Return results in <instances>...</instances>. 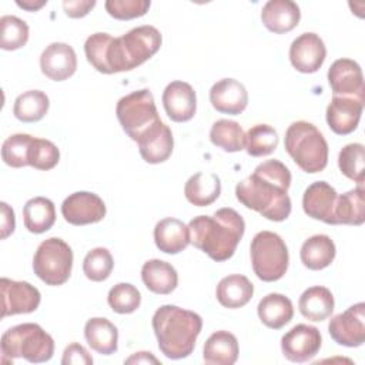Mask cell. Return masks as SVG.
Segmentation results:
<instances>
[{"label":"cell","instance_id":"45","mask_svg":"<svg viewBox=\"0 0 365 365\" xmlns=\"http://www.w3.org/2000/svg\"><path fill=\"white\" fill-rule=\"evenodd\" d=\"M61 364L63 365H91L93 358L83 345L73 342L66 346L63 352Z\"/></svg>","mask_w":365,"mask_h":365},{"label":"cell","instance_id":"12","mask_svg":"<svg viewBox=\"0 0 365 365\" xmlns=\"http://www.w3.org/2000/svg\"><path fill=\"white\" fill-rule=\"evenodd\" d=\"M321 334L317 327L298 324L281 338L284 356L291 362H307L312 359L321 348Z\"/></svg>","mask_w":365,"mask_h":365},{"label":"cell","instance_id":"37","mask_svg":"<svg viewBox=\"0 0 365 365\" xmlns=\"http://www.w3.org/2000/svg\"><path fill=\"white\" fill-rule=\"evenodd\" d=\"M278 134L268 124H255L245 134V150L252 157H264L275 151Z\"/></svg>","mask_w":365,"mask_h":365},{"label":"cell","instance_id":"43","mask_svg":"<svg viewBox=\"0 0 365 365\" xmlns=\"http://www.w3.org/2000/svg\"><path fill=\"white\" fill-rule=\"evenodd\" d=\"M60 160V151L54 143L46 138H36L31 143L29 151V165L36 170L47 171L57 165Z\"/></svg>","mask_w":365,"mask_h":365},{"label":"cell","instance_id":"39","mask_svg":"<svg viewBox=\"0 0 365 365\" xmlns=\"http://www.w3.org/2000/svg\"><path fill=\"white\" fill-rule=\"evenodd\" d=\"M29 40V26L16 16L0 17V47L11 51L26 46Z\"/></svg>","mask_w":365,"mask_h":365},{"label":"cell","instance_id":"48","mask_svg":"<svg viewBox=\"0 0 365 365\" xmlns=\"http://www.w3.org/2000/svg\"><path fill=\"white\" fill-rule=\"evenodd\" d=\"M158 364L160 361L151 352H137L125 359V364Z\"/></svg>","mask_w":365,"mask_h":365},{"label":"cell","instance_id":"3","mask_svg":"<svg viewBox=\"0 0 365 365\" xmlns=\"http://www.w3.org/2000/svg\"><path fill=\"white\" fill-rule=\"evenodd\" d=\"M202 319L175 305H161L153 315V329L160 351L170 359L187 358L195 346Z\"/></svg>","mask_w":365,"mask_h":365},{"label":"cell","instance_id":"24","mask_svg":"<svg viewBox=\"0 0 365 365\" xmlns=\"http://www.w3.org/2000/svg\"><path fill=\"white\" fill-rule=\"evenodd\" d=\"M141 279L147 289L158 295L171 294L178 284L175 268L163 259H148L141 268Z\"/></svg>","mask_w":365,"mask_h":365},{"label":"cell","instance_id":"14","mask_svg":"<svg viewBox=\"0 0 365 365\" xmlns=\"http://www.w3.org/2000/svg\"><path fill=\"white\" fill-rule=\"evenodd\" d=\"M327 57L322 38L315 33H302L289 47V61L299 73H315L321 68Z\"/></svg>","mask_w":365,"mask_h":365},{"label":"cell","instance_id":"28","mask_svg":"<svg viewBox=\"0 0 365 365\" xmlns=\"http://www.w3.org/2000/svg\"><path fill=\"white\" fill-rule=\"evenodd\" d=\"M221 194V181L215 173H195L184 187V195L192 205L207 207Z\"/></svg>","mask_w":365,"mask_h":365},{"label":"cell","instance_id":"35","mask_svg":"<svg viewBox=\"0 0 365 365\" xmlns=\"http://www.w3.org/2000/svg\"><path fill=\"white\" fill-rule=\"evenodd\" d=\"M210 141L227 153H237L245 148V133L237 121L221 118L212 124Z\"/></svg>","mask_w":365,"mask_h":365},{"label":"cell","instance_id":"2","mask_svg":"<svg viewBox=\"0 0 365 365\" xmlns=\"http://www.w3.org/2000/svg\"><path fill=\"white\" fill-rule=\"evenodd\" d=\"M190 242L211 259H230L241 241L245 222L232 208H220L212 215H198L188 222Z\"/></svg>","mask_w":365,"mask_h":365},{"label":"cell","instance_id":"21","mask_svg":"<svg viewBox=\"0 0 365 365\" xmlns=\"http://www.w3.org/2000/svg\"><path fill=\"white\" fill-rule=\"evenodd\" d=\"M301 11L292 0H269L261 10L262 24L275 34H284L299 23Z\"/></svg>","mask_w":365,"mask_h":365},{"label":"cell","instance_id":"6","mask_svg":"<svg viewBox=\"0 0 365 365\" xmlns=\"http://www.w3.org/2000/svg\"><path fill=\"white\" fill-rule=\"evenodd\" d=\"M3 358H24L29 362L40 364L51 359L54 341L38 324L26 322L9 328L0 341Z\"/></svg>","mask_w":365,"mask_h":365},{"label":"cell","instance_id":"5","mask_svg":"<svg viewBox=\"0 0 365 365\" xmlns=\"http://www.w3.org/2000/svg\"><path fill=\"white\" fill-rule=\"evenodd\" d=\"M284 145L294 163L308 174L321 173L328 164V143L308 121H294L285 131Z\"/></svg>","mask_w":365,"mask_h":365},{"label":"cell","instance_id":"7","mask_svg":"<svg viewBox=\"0 0 365 365\" xmlns=\"http://www.w3.org/2000/svg\"><path fill=\"white\" fill-rule=\"evenodd\" d=\"M115 114L125 134L135 143L163 123L148 88L121 97L117 103Z\"/></svg>","mask_w":365,"mask_h":365},{"label":"cell","instance_id":"23","mask_svg":"<svg viewBox=\"0 0 365 365\" xmlns=\"http://www.w3.org/2000/svg\"><path fill=\"white\" fill-rule=\"evenodd\" d=\"M238 341L228 331H217L208 336L202 349V359L208 365H232L238 359Z\"/></svg>","mask_w":365,"mask_h":365},{"label":"cell","instance_id":"4","mask_svg":"<svg viewBox=\"0 0 365 365\" xmlns=\"http://www.w3.org/2000/svg\"><path fill=\"white\" fill-rule=\"evenodd\" d=\"M161 33L154 26H138L121 37H113L108 50L110 73L130 71L148 58L161 47Z\"/></svg>","mask_w":365,"mask_h":365},{"label":"cell","instance_id":"16","mask_svg":"<svg viewBox=\"0 0 365 365\" xmlns=\"http://www.w3.org/2000/svg\"><path fill=\"white\" fill-rule=\"evenodd\" d=\"M364 98L334 96L327 107V123L339 135L351 134L356 130L364 110Z\"/></svg>","mask_w":365,"mask_h":365},{"label":"cell","instance_id":"1","mask_svg":"<svg viewBox=\"0 0 365 365\" xmlns=\"http://www.w3.org/2000/svg\"><path fill=\"white\" fill-rule=\"evenodd\" d=\"M291 185L288 167L278 160H267L235 187L237 200L269 221H284L291 214Z\"/></svg>","mask_w":365,"mask_h":365},{"label":"cell","instance_id":"32","mask_svg":"<svg viewBox=\"0 0 365 365\" xmlns=\"http://www.w3.org/2000/svg\"><path fill=\"white\" fill-rule=\"evenodd\" d=\"M364 184L338 195L334 225H361L365 221V201H364Z\"/></svg>","mask_w":365,"mask_h":365},{"label":"cell","instance_id":"25","mask_svg":"<svg viewBox=\"0 0 365 365\" xmlns=\"http://www.w3.org/2000/svg\"><path fill=\"white\" fill-rule=\"evenodd\" d=\"M140 154L150 164H160L170 158L174 147V138L170 127L161 123L153 131L137 141Z\"/></svg>","mask_w":365,"mask_h":365},{"label":"cell","instance_id":"46","mask_svg":"<svg viewBox=\"0 0 365 365\" xmlns=\"http://www.w3.org/2000/svg\"><path fill=\"white\" fill-rule=\"evenodd\" d=\"M96 6V0H66L63 1V9L66 14L71 19H81L88 14V11Z\"/></svg>","mask_w":365,"mask_h":365},{"label":"cell","instance_id":"41","mask_svg":"<svg viewBox=\"0 0 365 365\" xmlns=\"http://www.w3.org/2000/svg\"><path fill=\"white\" fill-rule=\"evenodd\" d=\"M107 302L117 314H131L140 307L141 294L133 284L120 282L108 291Z\"/></svg>","mask_w":365,"mask_h":365},{"label":"cell","instance_id":"36","mask_svg":"<svg viewBox=\"0 0 365 365\" xmlns=\"http://www.w3.org/2000/svg\"><path fill=\"white\" fill-rule=\"evenodd\" d=\"M338 167L341 173L358 182L364 184L365 180V148L361 143L346 144L338 154Z\"/></svg>","mask_w":365,"mask_h":365},{"label":"cell","instance_id":"26","mask_svg":"<svg viewBox=\"0 0 365 365\" xmlns=\"http://www.w3.org/2000/svg\"><path fill=\"white\" fill-rule=\"evenodd\" d=\"M254 295V285L252 282L241 275L232 274L224 277L215 289V297L218 302L225 308H241L250 302Z\"/></svg>","mask_w":365,"mask_h":365},{"label":"cell","instance_id":"49","mask_svg":"<svg viewBox=\"0 0 365 365\" xmlns=\"http://www.w3.org/2000/svg\"><path fill=\"white\" fill-rule=\"evenodd\" d=\"M16 4L19 7L27 10V11H37L38 9H41L43 6L47 4V0H41V1H36V0H23V1H20V0H17Z\"/></svg>","mask_w":365,"mask_h":365},{"label":"cell","instance_id":"47","mask_svg":"<svg viewBox=\"0 0 365 365\" xmlns=\"http://www.w3.org/2000/svg\"><path fill=\"white\" fill-rule=\"evenodd\" d=\"M0 207H1V240H6L14 231L16 218H14V211L9 207L7 202L1 201Z\"/></svg>","mask_w":365,"mask_h":365},{"label":"cell","instance_id":"33","mask_svg":"<svg viewBox=\"0 0 365 365\" xmlns=\"http://www.w3.org/2000/svg\"><path fill=\"white\" fill-rule=\"evenodd\" d=\"M24 227L33 234L48 231L56 222V208L46 197L30 198L23 207Z\"/></svg>","mask_w":365,"mask_h":365},{"label":"cell","instance_id":"13","mask_svg":"<svg viewBox=\"0 0 365 365\" xmlns=\"http://www.w3.org/2000/svg\"><path fill=\"white\" fill-rule=\"evenodd\" d=\"M61 214L71 225L94 224L106 217V204L94 192L77 191L63 201Z\"/></svg>","mask_w":365,"mask_h":365},{"label":"cell","instance_id":"11","mask_svg":"<svg viewBox=\"0 0 365 365\" xmlns=\"http://www.w3.org/2000/svg\"><path fill=\"white\" fill-rule=\"evenodd\" d=\"M0 289H1V318L17 315V314H30L36 311L40 305V301H41L40 291L34 285L26 281L1 278Z\"/></svg>","mask_w":365,"mask_h":365},{"label":"cell","instance_id":"29","mask_svg":"<svg viewBox=\"0 0 365 365\" xmlns=\"http://www.w3.org/2000/svg\"><path fill=\"white\" fill-rule=\"evenodd\" d=\"M335 302L334 295L327 287L315 285L302 292L298 301L299 312L304 318L319 322L331 317Z\"/></svg>","mask_w":365,"mask_h":365},{"label":"cell","instance_id":"34","mask_svg":"<svg viewBox=\"0 0 365 365\" xmlns=\"http://www.w3.org/2000/svg\"><path fill=\"white\" fill-rule=\"evenodd\" d=\"M50 101L44 91L29 90L17 96L13 106V114L23 123L40 121L48 111Z\"/></svg>","mask_w":365,"mask_h":365},{"label":"cell","instance_id":"40","mask_svg":"<svg viewBox=\"0 0 365 365\" xmlns=\"http://www.w3.org/2000/svg\"><path fill=\"white\" fill-rule=\"evenodd\" d=\"M113 267H114L113 257L110 251L103 247H97L88 251L83 261L84 275L94 282H101L107 279L113 271Z\"/></svg>","mask_w":365,"mask_h":365},{"label":"cell","instance_id":"22","mask_svg":"<svg viewBox=\"0 0 365 365\" xmlns=\"http://www.w3.org/2000/svg\"><path fill=\"white\" fill-rule=\"evenodd\" d=\"M154 242L165 254H178L190 244V231L178 218H163L154 227Z\"/></svg>","mask_w":365,"mask_h":365},{"label":"cell","instance_id":"9","mask_svg":"<svg viewBox=\"0 0 365 365\" xmlns=\"http://www.w3.org/2000/svg\"><path fill=\"white\" fill-rule=\"evenodd\" d=\"M73 268L70 245L57 237L40 242L33 257L34 274L47 285L58 287L67 282Z\"/></svg>","mask_w":365,"mask_h":365},{"label":"cell","instance_id":"8","mask_svg":"<svg viewBox=\"0 0 365 365\" xmlns=\"http://www.w3.org/2000/svg\"><path fill=\"white\" fill-rule=\"evenodd\" d=\"M251 264L255 275L265 282H274L288 269L289 254L284 240L272 231H259L251 241Z\"/></svg>","mask_w":365,"mask_h":365},{"label":"cell","instance_id":"20","mask_svg":"<svg viewBox=\"0 0 365 365\" xmlns=\"http://www.w3.org/2000/svg\"><path fill=\"white\" fill-rule=\"evenodd\" d=\"M210 101L218 113L238 115L247 108L248 93L245 86L238 80L222 78L212 84Z\"/></svg>","mask_w":365,"mask_h":365},{"label":"cell","instance_id":"38","mask_svg":"<svg viewBox=\"0 0 365 365\" xmlns=\"http://www.w3.org/2000/svg\"><path fill=\"white\" fill-rule=\"evenodd\" d=\"M33 140V135L23 133L7 137L1 145V158L4 164L13 168H21L29 165V151Z\"/></svg>","mask_w":365,"mask_h":365},{"label":"cell","instance_id":"10","mask_svg":"<svg viewBox=\"0 0 365 365\" xmlns=\"http://www.w3.org/2000/svg\"><path fill=\"white\" fill-rule=\"evenodd\" d=\"M331 338L344 346H359L365 341V304L358 302L332 317L328 324Z\"/></svg>","mask_w":365,"mask_h":365},{"label":"cell","instance_id":"31","mask_svg":"<svg viewBox=\"0 0 365 365\" xmlns=\"http://www.w3.org/2000/svg\"><path fill=\"white\" fill-rule=\"evenodd\" d=\"M336 254L334 241L325 234H317L304 241L301 247V262L312 271H319L331 265Z\"/></svg>","mask_w":365,"mask_h":365},{"label":"cell","instance_id":"19","mask_svg":"<svg viewBox=\"0 0 365 365\" xmlns=\"http://www.w3.org/2000/svg\"><path fill=\"white\" fill-rule=\"evenodd\" d=\"M338 194L327 181H315L307 187L302 197L304 212L325 224L334 225V212Z\"/></svg>","mask_w":365,"mask_h":365},{"label":"cell","instance_id":"30","mask_svg":"<svg viewBox=\"0 0 365 365\" xmlns=\"http://www.w3.org/2000/svg\"><path fill=\"white\" fill-rule=\"evenodd\" d=\"M84 336L93 351L101 355H111L117 351L118 331L107 318H90L84 325Z\"/></svg>","mask_w":365,"mask_h":365},{"label":"cell","instance_id":"42","mask_svg":"<svg viewBox=\"0 0 365 365\" xmlns=\"http://www.w3.org/2000/svg\"><path fill=\"white\" fill-rule=\"evenodd\" d=\"M113 37L108 33H94L87 37L84 51L87 61L100 73L110 74L108 70V47Z\"/></svg>","mask_w":365,"mask_h":365},{"label":"cell","instance_id":"15","mask_svg":"<svg viewBox=\"0 0 365 365\" xmlns=\"http://www.w3.org/2000/svg\"><path fill=\"white\" fill-rule=\"evenodd\" d=\"M328 83L334 96H348L365 100L361 66L351 58H338L331 64L328 70Z\"/></svg>","mask_w":365,"mask_h":365},{"label":"cell","instance_id":"27","mask_svg":"<svg viewBox=\"0 0 365 365\" xmlns=\"http://www.w3.org/2000/svg\"><path fill=\"white\" fill-rule=\"evenodd\" d=\"M257 312L265 327L279 329L292 319L294 307L288 297L278 292H271L258 302Z\"/></svg>","mask_w":365,"mask_h":365},{"label":"cell","instance_id":"18","mask_svg":"<svg viewBox=\"0 0 365 365\" xmlns=\"http://www.w3.org/2000/svg\"><path fill=\"white\" fill-rule=\"evenodd\" d=\"M163 106L167 115L175 123L190 121L197 110L194 88L185 81H171L163 93Z\"/></svg>","mask_w":365,"mask_h":365},{"label":"cell","instance_id":"17","mask_svg":"<svg viewBox=\"0 0 365 365\" xmlns=\"http://www.w3.org/2000/svg\"><path fill=\"white\" fill-rule=\"evenodd\" d=\"M41 73L54 81H64L76 73L77 56L67 43H51L40 56Z\"/></svg>","mask_w":365,"mask_h":365},{"label":"cell","instance_id":"44","mask_svg":"<svg viewBox=\"0 0 365 365\" xmlns=\"http://www.w3.org/2000/svg\"><path fill=\"white\" fill-rule=\"evenodd\" d=\"M150 4L148 0H107L104 7L107 13L117 20H131L144 16Z\"/></svg>","mask_w":365,"mask_h":365}]
</instances>
